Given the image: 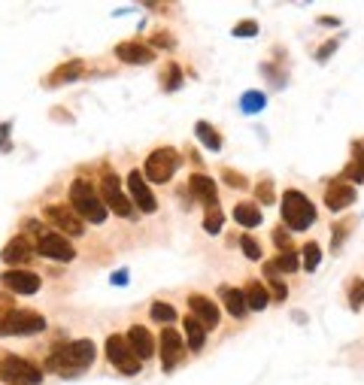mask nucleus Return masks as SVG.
Listing matches in <instances>:
<instances>
[{
  "instance_id": "a211bd4d",
  "label": "nucleus",
  "mask_w": 364,
  "mask_h": 385,
  "mask_svg": "<svg viewBox=\"0 0 364 385\" xmlns=\"http://www.w3.org/2000/svg\"><path fill=\"white\" fill-rule=\"evenodd\" d=\"M125 337H127V343H131V349L136 352L140 361H149L155 355V349H158V346H155V334L146 325H131L125 331Z\"/></svg>"
},
{
  "instance_id": "f8f14e48",
  "label": "nucleus",
  "mask_w": 364,
  "mask_h": 385,
  "mask_svg": "<svg viewBox=\"0 0 364 385\" xmlns=\"http://www.w3.org/2000/svg\"><path fill=\"white\" fill-rule=\"evenodd\" d=\"M34 246H36V255H43V258H52V261H61V264H70L73 258H76V249H73V243H70L64 234H55V231H46Z\"/></svg>"
},
{
  "instance_id": "79ce46f5",
  "label": "nucleus",
  "mask_w": 364,
  "mask_h": 385,
  "mask_svg": "<svg viewBox=\"0 0 364 385\" xmlns=\"http://www.w3.org/2000/svg\"><path fill=\"white\" fill-rule=\"evenodd\" d=\"M231 34L234 36H255V34H258V22H255V18H243L240 24H234Z\"/></svg>"
},
{
  "instance_id": "e433bc0d",
  "label": "nucleus",
  "mask_w": 364,
  "mask_h": 385,
  "mask_svg": "<svg viewBox=\"0 0 364 385\" xmlns=\"http://www.w3.org/2000/svg\"><path fill=\"white\" fill-rule=\"evenodd\" d=\"M222 182L227 188H234V191H249L252 186H249V179L243 176V173H237V170H231V167H222Z\"/></svg>"
},
{
  "instance_id": "39448f33",
  "label": "nucleus",
  "mask_w": 364,
  "mask_h": 385,
  "mask_svg": "<svg viewBox=\"0 0 364 385\" xmlns=\"http://www.w3.org/2000/svg\"><path fill=\"white\" fill-rule=\"evenodd\" d=\"M179 164H182V155L173 146H161V149L149 152V158L143 161V179L149 186H164V182L176 176Z\"/></svg>"
},
{
  "instance_id": "423d86ee",
  "label": "nucleus",
  "mask_w": 364,
  "mask_h": 385,
  "mask_svg": "<svg viewBox=\"0 0 364 385\" xmlns=\"http://www.w3.org/2000/svg\"><path fill=\"white\" fill-rule=\"evenodd\" d=\"M0 382L4 385H40L43 368L13 352H0Z\"/></svg>"
},
{
  "instance_id": "aec40b11",
  "label": "nucleus",
  "mask_w": 364,
  "mask_h": 385,
  "mask_svg": "<svg viewBox=\"0 0 364 385\" xmlns=\"http://www.w3.org/2000/svg\"><path fill=\"white\" fill-rule=\"evenodd\" d=\"M188 191H191V195H195L204 206L218 204L216 179H213V176H206V173H191V176H188Z\"/></svg>"
},
{
  "instance_id": "473e14b6",
  "label": "nucleus",
  "mask_w": 364,
  "mask_h": 385,
  "mask_svg": "<svg viewBox=\"0 0 364 385\" xmlns=\"http://www.w3.org/2000/svg\"><path fill=\"white\" fill-rule=\"evenodd\" d=\"M255 200H258V206H273L276 204V191H273V182L264 176V179H258L255 182Z\"/></svg>"
},
{
  "instance_id": "f3484780",
  "label": "nucleus",
  "mask_w": 364,
  "mask_h": 385,
  "mask_svg": "<svg viewBox=\"0 0 364 385\" xmlns=\"http://www.w3.org/2000/svg\"><path fill=\"white\" fill-rule=\"evenodd\" d=\"M355 197H358L355 186H349V182H340V179L328 182V188H325V206L331 209V213H340V209L352 206Z\"/></svg>"
},
{
  "instance_id": "c85d7f7f",
  "label": "nucleus",
  "mask_w": 364,
  "mask_h": 385,
  "mask_svg": "<svg viewBox=\"0 0 364 385\" xmlns=\"http://www.w3.org/2000/svg\"><path fill=\"white\" fill-rule=\"evenodd\" d=\"M264 106H267V97H264V91H243L240 109H243L246 115H258Z\"/></svg>"
},
{
  "instance_id": "f03ea898",
  "label": "nucleus",
  "mask_w": 364,
  "mask_h": 385,
  "mask_svg": "<svg viewBox=\"0 0 364 385\" xmlns=\"http://www.w3.org/2000/svg\"><path fill=\"white\" fill-rule=\"evenodd\" d=\"M49 322L43 313L24 307H13V300L0 298V337H34L43 334Z\"/></svg>"
},
{
  "instance_id": "4468645a",
  "label": "nucleus",
  "mask_w": 364,
  "mask_h": 385,
  "mask_svg": "<svg viewBox=\"0 0 364 385\" xmlns=\"http://www.w3.org/2000/svg\"><path fill=\"white\" fill-rule=\"evenodd\" d=\"M115 58L122 64H131V67H140V64H152L158 58V52L146 40H125L115 46Z\"/></svg>"
},
{
  "instance_id": "cd10ccee",
  "label": "nucleus",
  "mask_w": 364,
  "mask_h": 385,
  "mask_svg": "<svg viewBox=\"0 0 364 385\" xmlns=\"http://www.w3.org/2000/svg\"><path fill=\"white\" fill-rule=\"evenodd\" d=\"M318 264H322V246H318L316 240H309L304 246V252H300V267H304L307 273H316Z\"/></svg>"
},
{
  "instance_id": "f704fd0d",
  "label": "nucleus",
  "mask_w": 364,
  "mask_h": 385,
  "mask_svg": "<svg viewBox=\"0 0 364 385\" xmlns=\"http://www.w3.org/2000/svg\"><path fill=\"white\" fill-rule=\"evenodd\" d=\"M346 300H349V309H361V307H364V279H361V276L349 279V291H346Z\"/></svg>"
},
{
  "instance_id": "7c9ffc66",
  "label": "nucleus",
  "mask_w": 364,
  "mask_h": 385,
  "mask_svg": "<svg viewBox=\"0 0 364 385\" xmlns=\"http://www.w3.org/2000/svg\"><path fill=\"white\" fill-rule=\"evenodd\" d=\"M270 264L276 267L279 273H298L300 270V255L298 252H276L270 258Z\"/></svg>"
},
{
  "instance_id": "a19ab883",
  "label": "nucleus",
  "mask_w": 364,
  "mask_h": 385,
  "mask_svg": "<svg viewBox=\"0 0 364 385\" xmlns=\"http://www.w3.org/2000/svg\"><path fill=\"white\" fill-rule=\"evenodd\" d=\"M349 231H352V218H343V222L334 225V249H340L343 240L349 237Z\"/></svg>"
},
{
  "instance_id": "b1692460",
  "label": "nucleus",
  "mask_w": 364,
  "mask_h": 385,
  "mask_svg": "<svg viewBox=\"0 0 364 385\" xmlns=\"http://www.w3.org/2000/svg\"><path fill=\"white\" fill-rule=\"evenodd\" d=\"M234 222L237 225H243V227H258L261 225V206L255 204V200H240V204L234 206Z\"/></svg>"
},
{
  "instance_id": "c03bdc74",
  "label": "nucleus",
  "mask_w": 364,
  "mask_h": 385,
  "mask_svg": "<svg viewBox=\"0 0 364 385\" xmlns=\"http://www.w3.org/2000/svg\"><path fill=\"white\" fill-rule=\"evenodd\" d=\"M352 161H358L364 170V136L361 140H352Z\"/></svg>"
},
{
  "instance_id": "6e6552de",
  "label": "nucleus",
  "mask_w": 364,
  "mask_h": 385,
  "mask_svg": "<svg viewBox=\"0 0 364 385\" xmlns=\"http://www.w3.org/2000/svg\"><path fill=\"white\" fill-rule=\"evenodd\" d=\"M106 358L118 373H122V377H136L140 368H143V361L136 358V352L131 349V343H127L125 334H109L106 337Z\"/></svg>"
},
{
  "instance_id": "f257e3e1",
  "label": "nucleus",
  "mask_w": 364,
  "mask_h": 385,
  "mask_svg": "<svg viewBox=\"0 0 364 385\" xmlns=\"http://www.w3.org/2000/svg\"><path fill=\"white\" fill-rule=\"evenodd\" d=\"M97 358V346L94 340H70L55 346L46 358V370L55 373V377H79L85 373Z\"/></svg>"
},
{
  "instance_id": "bb28decb",
  "label": "nucleus",
  "mask_w": 364,
  "mask_h": 385,
  "mask_svg": "<svg viewBox=\"0 0 364 385\" xmlns=\"http://www.w3.org/2000/svg\"><path fill=\"white\" fill-rule=\"evenodd\" d=\"M149 318H152L155 325H167L170 328L179 318V309L173 307V304H167V300H155V304L149 307Z\"/></svg>"
},
{
  "instance_id": "dca6fc26",
  "label": "nucleus",
  "mask_w": 364,
  "mask_h": 385,
  "mask_svg": "<svg viewBox=\"0 0 364 385\" xmlns=\"http://www.w3.org/2000/svg\"><path fill=\"white\" fill-rule=\"evenodd\" d=\"M34 252H36L34 240H27L24 234H18V237H13V240H9V243L4 246V252H0V261H4L6 267H18V264L31 261V258H34Z\"/></svg>"
},
{
  "instance_id": "412c9836",
  "label": "nucleus",
  "mask_w": 364,
  "mask_h": 385,
  "mask_svg": "<svg viewBox=\"0 0 364 385\" xmlns=\"http://www.w3.org/2000/svg\"><path fill=\"white\" fill-rule=\"evenodd\" d=\"M218 300H222L225 313H231V318H246L249 307H246L243 288H231V286H218Z\"/></svg>"
},
{
  "instance_id": "49530a36",
  "label": "nucleus",
  "mask_w": 364,
  "mask_h": 385,
  "mask_svg": "<svg viewBox=\"0 0 364 385\" xmlns=\"http://www.w3.org/2000/svg\"><path fill=\"white\" fill-rule=\"evenodd\" d=\"M127 276H131V270H127V267H122V270H115L113 276H109V282H113V286H125V282H127Z\"/></svg>"
},
{
  "instance_id": "c756f323",
  "label": "nucleus",
  "mask_w": 364,
  "mask_h": 385,
  "mask_svg": "<svg viewBox=\"0 0 364 385\" xmlns=\"http://www.w3.org/2000/svg\"><path fill=\"white\" fill-rule=\"evenodd\" d=\"M161 85H164V91H179V85H182V64H176V61L164 64Z\"/></svg>"
},
{
  "instance_id": "393cba45",
  "label": "nucleus",
  "mask_w": 364,
  "mask_h": 385,
  "mask_svg": "<svg viewBox=\"0 0 364 385\" xmlns=\"http://www.w3.org/2000/svg\"><path fill=\"white\" fill-rule=\"evenodd\" d=\"M264 279H267L264 286H267V291H270V300H279V304H282V300L288 298V286H286V279L279 276V270L273 267L270 261H264Z\"/></svg>"
},
{
  "instance_id": "20e7f679",
  "label": "nucleus",
  "mask_w": 364,
  "mask_h": 385,
  "mask_svg": "<svg viewBox=\"0 0 364 385\" xmlns=\"http://www.w3.org/2000/svg\"><path fill=\"white\" fill-rule=\"evenodd\" d=\"M282 225L288 227V231H307V227H313L316 225V206H313V200H309L304 191H298V188H286L282 191Z\"/></svg>"
},
{
  "instance_id": "ea45409f",
  "label": "nucleus",
  "mask_w": 364,
  "mask_h": 385,
  "mask_svg": "<svg viewBox=\"0 0 364 385\" xmlns=\"http://www.w3.org/2000/svg\"><path fill=\"white\" fill-rule=\"evenodd\" d=\"M22 234L27 237V240H40V237L46 234V225L40 222V218H24V222H22Z\"/></svg>"
},
{
  "instance_id": "9b49d317",
  "label": "nucleus",
  "mask_w": 364,
  "mask_h": 385,
  "mask_svg": "<svg viewBox=\"0 0 364 385\" xmlns=\"http://www.w3.org/2000/svg\"><path fill=\"white\" fill-rule=\"evenodd\" d=\"M125 191H127V197H131L134 209H140V213L152 216L155 209H158V200H155L152 188H149V182L143 179V173H140V170H131V173H127V179H125Z\"/></svg>"
},
{
  "instance_id": "4be33fe9",
  "label": "nucleus",
  "mask_w": 364,
  "mask_h": 385,
  "mask_svg": "<svg viewBox=\"0 0 364 385\" xmlns=\"http://www.w3.org/2000/svg\"><path fill=\"white\" fill-rule=\"evenodd\" d=\"M243 298H246V307H249V313H261V309H267L270 304V291L264 282L258 279H249L243 286Z\"/></svg>"
},
{
  "instance_id": "de8ad7c7",
  "label": "nucleus",
  "mask_w": 364,
  "mask_h": 385,
  "mask_svg": "<svg viewBox=\"0 0 364 385\" xmlns=\"http://www.w3.org/2000/svg\"><path fill=\"white\" fill-rule=\"evenodd\" d=\"M316 22L322 24V27H337V24H340V18H337V15H318Z\"/></svg>"
},
{
  "instance_id": "58836bf2",
  "label": "nucleus",
  "mask_w": 364,
  "mask_h": 385,
  "mask_svg": "<svg viewBox=\"0 0 364 385\" xmlns=\"http://www.w3.org/2000/svg\"><path fill=\"white\" fill-rule=\"evenodd\" d=\"M337 179H340V182H349V186H358V182H364V170H361V164H358V161H349Z\"/></svg>"
},
{
  "instance_id": "9d476101",
  "label": "nucleus",
  "mask_w": 364,
  "mask_h": 385,
  "mask_svg": "<svg viewBox=\"0 0 364 385\" xmlns=\"http://www.w3.org/2000/svg\"><path fill=\"white\" fill-rule=\"evenodd\" d=\"M0 288L9 291V295H36L43 288L40 273L34 270H22V267H9L0 273Z\"/></svg>"
},
{
  "instance_id": "2f4dec72",
  "label": "nucleus",
  "mask_w": 364,
  "mask_h": 385,
  "mask_svg": "<svg viewBox=\"0 0 364 385\" xmlns=\"http://www.w3.org/2000/svg\"><path fill=\"white\" fill-rule=\"evenodd\" d=\"M222 227H225L222 206H218V204L206 206V213H204V231H206V234H222Z\"/></svg>"
},
{
  "instance_id": "6ab92c4d",
  "label": "nucleus",
  "mask_w": 364,
  "mask_h": 385,
  "mask_svg": "<svg viewBox=\"0 0 364 385\" xmlns=\"http://www.w3.org/2000/svg\"><path fill=\"white\" fill-rule=\"evenodd\" d=\"M85 70H88V64L82 61V58H73V61H64L58 64L49 76H46V85L49 88H58V85H67V82H76L85 76Z\"/></svg>"
},
{
  "instance_id": "37998d69",
  "label": "nucleus",
  "mask_w": 364,
  "mask_h": 385,
  "mask_svg": "<svg viewBox=\"0 0 364 385\" xmlns=\"http://www.w3.org/2000/svg\"><path fill=\"white\" fill-rule=\"evenodd\" d=\"M337 46H340V40H328L325 46H318V49H316V61H318V64L328 61V58H331V55L337 52Z\"/></svg>"
},
{
  "instance_id": "a18cd8bd",
  "label": "nucleus",
  "mask_w": 364,
  "mask_h": 385,
  "mask_svg": "<svg viewBox=\"0 0 364 385\" xmlns=\"http://www.w3.org/2000/svg\"><path fill=\"white\" fill-rule=\"evenodd\" d=\"M9 131H13V122H4L0 125V152H9Z\"/></svg>"
},
{
  "instance_id": "2eb2a0df",
  "label": "nucleus",
  "mask_w": 364,
  "mask_h": 385,
  "mask_svg": "<svg viewBox=\"0 0 364 385\" xmlns=\"http://www.w3.org/2000/svg\"><path fill=\"white\" fill-rule=\"evenodd\" d=\"M188 309L191 313L188 316H195L200 325L206 328V331H213V328L218 325V318H222V313H218V307H216V300L213 298H206V295H188Z\"/></svg>"
},
{
  "instance_id": "ddd939ff",
  "label": "nucleus",
  "mask_w": 364,
  "mask_h": 385,
  "mask_svg": "<svg viewBox=\"0 0 364 385\" xmlns=\"http://www.w3.org/2000/svg\"><path fill=\"white\" fill-rule=\"evenodd\" d=\"M186 349H188V346H186V337H182L176 328H164V331H161V340H158L161 368L170 373L182 358H186Z\"/></svg>"
},
{
  "instance_id": "0eeeda50",
  "label": "nucleus",
  "mask_w": 364,
  "mask_h": 385,
  "mask_svg": "<svg viewBox=\"0 0 364 385\" xmlns=\"http://www.w3.org/2000/svg\"><path fill=\"white\" fill-rule=\"evenodd\" d=\"M97 191H100V200H104V206L109 213H115L118 218H134V204H131V197H127L122 179H118L113 170H104Z\"/></svg>"
},
{
  "instance_id": "7ed1b4c3",
  "label": "nucleus",
  "mask_w": 364,
  "mask_h": 385,
  "mask_svg": "<svg viewBox=\"0 0 364 385\" xmlns=\"http://www.w3.org/2000/svg\"><path fill=\"white\" fill-rule=\"evenodd\" d=\"M70 206L85 225H104L109 216V209L104 206V200H100L97 186H91V182L82 176L70 182Z\"/></svg>"
},
{
  "instance_id": "5701e85b",
  "label": "nucleus",
  "mask_w": 364,
  "mask_h": 385,
  "mask_svg": "<svg viewBox=\"0 0 364 385\" xmlns=\"http://www.w3.org/2000/svg\"><path fill=\"white\" fill-rule=\"evenodd\" d=\"M182 331H186L182 337H186V346H188L191 352H200V349L206 346V328L200 325L195 316H186V318H182Z\"/></svg>"
},
{
  "instance_id": "a878e982",
  "label": "nucleus",
  "mask_w": 364,
  "mask_h": 385,
  "mask_svg": "<svg viewBox=\"0 0 364 385\" xmlns=\"http://www.w3.org/2000/svg\"><path fill=\"white\" fill-rule=\"evenodd\" d=\"M195 136L200 140V146H206L209 152H222V134L216 131V125L197 122V125H195Z\"/></svg>"
},
{
  "instance_id": "1a4fd4ad",
  "label": "nucleus",
  "mask_w": 364,
  "mask_h": 385,
  "mask_svg": "<svg viewBox=\"0 0 364 385\" xmlns=\"http://www.w3.org/2000/svg\"><path fill=\"white\" fill-rule=\"evenodd\" d=\"M43 218L55 227V234H64L70 240V237H82L85 234V222L73 213L70 204H49L43 209Z\"/></svg>"
},
{
  "instance_id": "c9c22d12",
  "label": "nucleus",
  "mask_w": 364,
  "mask_h": 385,
  "mask_svg": "<svg viewBox=\"0 0 364 385\" xmlns=\"http://www.w3.org/2000/svg\"><path fill=\"white\" fill-rule=\"evenodd\" d=\"M240 249L249 261H264V252H261V243L255 240L252 234H240Z\"/></svg>"
},
{
  "instance_id": "4c0bfd02",
  "label": "nucleus",
  "mask_w": 364,
  "mask_h": 385,
  "mask_svg": "<svg viewBox=\"0 0 364 385\" xmlns=\"http://www.w3.org/2000/svg\"><path fill=\"white\" fill-rule=\"evenodd\" d=\"M270 240H273V246H276V249L279 252H295V249H291V231H288V227L286 225H276V227H273V234H270Z\"/></svg>"
},
{
  "instance_id": "72a5a7b5",
  "label": "nucleus",
  "mask_w": 364,
  "mask_h": 385,
  "mask_svg": "<svg viewBox=\"0 0 364 385\" xmlns=\"http://www.w3.org/2000/svg\"><path fill=\"white\" fill-rule=\"evenodd\" d=\"M146 43H149L155 52H158V49L161 52H173V49H176V36H173L170 31H152V36Z\"/></svg>"
}]
</instances>
